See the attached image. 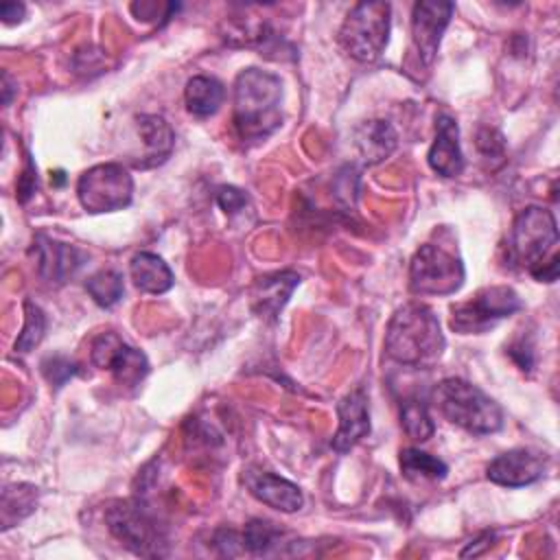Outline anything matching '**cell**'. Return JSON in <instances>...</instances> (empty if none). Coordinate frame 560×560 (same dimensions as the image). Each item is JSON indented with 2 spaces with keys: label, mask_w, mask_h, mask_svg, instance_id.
I'll return each instance as SVG.
<instances>
[{
  "label": "cell",
  "mask_w": 560,
  "mask_h": 560,
  "mask_svg": "<svg viewBox=\"0 0 560 560\" xmlns=\"http://www.w3.org/2000/svg\"><path fill=\"white\" fill-rule=\"evenodd\" d=\"M282 83L273 72L247 68L234 81V129L241 142L258 144L282 125Z\"/></svg>",
  "instance_id": "cell-1"
},
{
  "label": "cell",
  "mask_w": 560,
  "mask_h": 560,
  "mask_svg": "<svg viewBox=\"0 0 560 560\" xmlns=\"http://www.w3.org/2000/svg\"><path fill=\"white\" fill-rule=\"evenodd\" d=\"M444 346L438 315L418 302L402 304L385 330V352L400 365L431 368L440 361Z\"/></svg>",
  "instance_id": "cell-2"
},
{
  "label": "cell",
  "mask_w": 560,
  "mask_h": 560,
  "mask_svg": "<svg viewBox=\"0 0 560 560\" xmlns=\"http://www.w3.org/2000/svg\"><path fill=\"white\" fill-rule=\"evenodd\" d=\"M558 243V225L551 210L527 206L512 223L508 241V260L532 271Z\"/></svg>",
  "instance_id": "cell-5"
},
{
  "label": "cell",
  "mask_w": 560,
  "mask_h": 560,
  "mask_svg": "<svg viewBox=\"0 0 560 560\" xmlns=\"http://www.w3.org/2000/svg\"><path fill=\"white\" fill-rule=\"evenodd\" d=\"M138 131L144 140V155L140 162H136L138 168H149V166H158L162 164L175 144V133L171 129V125L155 114H140L136 118Z\"/></svg>",
  "instance_id": "cell-18"
},
{
  "label": "cell",
  "mask_w": 560,
  "mask_h": 560,
  "mask_svg": "<svg viewBox=\"0 0 560 560\" xmlns=\"http://www.w3.org/2000/svg\"><path fill=\"white\" fill-rule=\"evenodd\" d=\"M357 149L365 164H378L389 158L398 144V133L387 120H368L354 133Z\"/></svg>",
  "instance_id": "cell-19"
},
{
  "label": "cell",
  "mask_w": 560,
  "mask_h": 560,
  "mask_svg": "<svg viewBox=\"0 0 560 560\" xmlns=\"http://www.w3.org/2000/svg\"><path fill=\"white\" fill-rule=\"evenodd\" d=\"M400 424L405 429V433L416 440V442H424L435 433V424L431 413L427 411V407L420 400H405L400 407Z\"/></svg>",
  "instance_id": "cell-25"
},
{
  "label": "cell",
  "mask_w": 560,
  "mask_h": 560,
  "mask_svg": "<svg viewBox=\"0 0 560 560\" xmlns=\"http://www.w3.org/2000/svg\"><path fill=\"white\" fill-rule=\"evenodd\" d=\"M433 402L448 422L466 429L468 433L486 435L503 427L501 407L477 385L464 378L451 376L440 381L433 389Z\"/></svg>",
  "instance_id": "cell-3"
},
{
  "label": "cell",
  "mask_w": 560,
  "mask_h": 560,
  "mask_svg": "<svg viewBox=\"0 0 560 560\" xmlns=\"http://www.w3.org/2000/svg\"><path fill=\"white\" fill-rule=\"evenodd\" d=\"M35 186H37V177H35V166L31 164V160L26 162V168L20 177V184H18V197L20 201H26L33 192H35Z\"/></svg>",
  "instance_id": "cell-32"
},
{
  "label": "cell",
  "mask_w": 560,
  "mask_h": 560,
  "mask_svg": "<svg viewBox=\"0 0 560 560\" xmlns=\"http://www.w3.org/2000/svg\"><path fill=\"white\" fill-rule=\"evenodd\" d=\"M11 77H9V72H2V92H4V98H2V103L4 105H9L11 103Z\"/></svg>",
  "instance_id": "cell-36"
},
{
  "label": "cell",
  "mask_w": 560,
  "mask_h": 560,
  "mask_svg": "<svg viewBox=\"0 0 560 560\" xmlns=\"http://www.w3.org/2000/svg\"><path fill=\"white\" fill-rule=\"evenodd\" d=\"M92 363L101 370H109L118 385L136 387L149 374V361L144 352L125 343L116 332H101L92 341Z\"/></svg>",
  "instance_id": "cell-10"
},
{
  "label": "cell",
  "mask_w": 560,
  "mask_h": 560,
  "mask_svg": "<svg viewBox=\"0 0 560 560\" xmlns=\"http://www.w3.org/2000/svg\"><path fill=\"white\" fill-rule=\"evenodd\" d=\"M42 372L50 385L61 387L68 378H72L77 374V363H72L70 359H66L61 354H50L42 361Z\"/></svg>",
  "instance_id": "cell-28"
},
{
  "label": "cell",
  "mask_w": 560,
  "mask_h": 560,
  "mask_svg": "<svg viewBox=\"0 0 560 560\" xmlns=\"http://www.w3.org/2000/svg\"><path fill=\"white\" fill-rule=\"evenodd\" d=\"M109 532L138 556H162L164 534L138 501H116L105 510Z\"/></svg>",
  "instance_id": "cell-9"
},
{
  "label": "cell",
  "mask_w": 560,
  "mask_h": 560,
  "mask_svg": "<svg viewBox=\"0 0 560 560\" xmlns=\"http://www.w3.org/2000/svg\"><path fill=\"white\" fill-rule=\"evenodd\" d=\"M298 284L300 276L295 271H276L258 278L252 287L254 311L265 319H276Z\"/></svg>",
  "instance_id": "cell-17"
},
{
  "label": "cell",
  "mask_w": 560,
  "mask_h": 560,
  "mask_svg": "<svg viewBox=\"0 0 560 560\" xmlns=\"http://www.w3.org/2000/svg\"><path fill=\"white\" fill-rule=\"evenodd\" d=\"M77 197L83 210L92 214L122 210L131 203L133 179L122 164H116V162L96 164L79 177Z\"/></svg>",
  "instance_id": "cell-7"
},
{
  "label": "cell",
  "mask_w": 560,
  "mask_h": 560,
  "mask_svg": "<svg viewBox=\"0 0 560 560\" xmlns=\"http://www.w3.org/2000/svg\"><path fill=\"white\" fill-rule=\"evenodd\" d=\"M129 276L142 293L160 295L173 287L171 267L153 252H140L129 262Z\"/></svg>",
  "instance_id": "cell-20"
},
{
  "label": "cell",
  "mask_w": 560,
  "mask_h": 560,
  "mask_svg": "<svg viewBox=\"0 0 560 560\" xmlns=\"http://www.w3.org/2000/svg\"><path fill=\"white\" fill-rule=\"evenodd\" d=\"M243 481L252 497H256L260 503H265L273 510L291 514V512H298L304 503L300 488L293 481H289L276 472L252 466L245 470Z\"/></svg>",
  "instance_id": "cell-14"
},
{
  "label": "cell",
  "mask_w": 560,
  "mask_h": 560,
  "mask_svg": "<svg viewBox=\"0 0 560 560\" xmlns=\"http://www.w3.org/2000/svg\"><path fill=\"white\" fill-rule=\"evenodd\" d=\"M31 254L35 256L39 276L50 284H63L85 262V254L81 249L44 234L35 236Z\"/></svg>",
  "instance_id": "cell-12"
},
{
  "label": "cell",
  "mask_w": 560,
  "mask_h": 560,
  "mask_svg": "<svg viewBox=\"0 0 560 560\" xmlns=\"http://www.w3.org/2000/svg\"><path fill=\"white\" fill-rule=\"evenodd\" d=\"M212 542H214V547H217V551H219L221 556H238V553L245 551V547H243V536L236 534L234 529H225V527L219 529V532L214 534Z\"/></svg>",
  "instance_id": "cell-30"
},
{
  "label": "cell",
  "mask_w": 560,
  "mask_h": 560,
  "mask_svg": "<svg viewBox=\"0 0 560 560\" xmlns=\"http://www.w3.org/2000/svg\"><path fill=\"white\" fill-rule=\"evenodd\" d=\"M400 470L409 481H440L446 477L448 466L431 453L420 448H402L400 451Z\"/></svg>",
  "instance_id": "cell-22"
},
{
  "label": "cell",
  "mask_w": 560,
  "mask_h": 560,
  "mask_svg": "<svg viewBox=\"0 0 560 560\" xmlns=\"http://www.w3.org/2000/svg\"><path fill=\"white\" fill-rule=\"evenodd\" d=\"M46 315L31 300L24 302V326L15 339V352H31L44 337Z\"/></svg>",
  "instance_id": "cell-26"
},
{
  "label": "cell",
  "mask_w": 560,
  "mask_h": 560,
  "mask_svg": "<svg viewBox=\"0 0 560 560\" xmlns=\"http://www.w3.org/2000/svg\"><path fill=\"white\" fill-rule=\"evenodd\" d=\"M243 547L247 553L262 556L269 553L282 538V529L265 518H252L243 529Z\"/></svg>",
  "instance_id": "cell-24"
},
{
  "label": "cell",
  "mask_w": 560,
  "mask_h": 560,
  "mask_svg": "<svg viewBox=\"0 0 560 560\" xmlns=\"http://www.w3.org/2000/svg\"><path fill=\"white\" fill-rule=\"evenodd\" d=\"M477 147L483 158H501L503 155V136L497 129H481L477 133Z\"/></svg>",
  "instance_id": "cell-31"
},
{
  "label": "cell",
  "mask_w": 560,
  "mask_h": 560,
  "mask_svg": "<svg viewBox=\"0 0 560 560\" xmlns=\"http://www.w3.org/2000/svg\"><path fill=\"white\" fill-rule=\"evenodd\" d=\"M337 418H339V429L332 438V448L339 453H346L370 433L368 396L361 387L352 389L337 402Z\"/></svg>",
  "instance_id": "cell-16"
},
{
  "label": "cell",
  "mask_w": 560,
  "mask_h": 560,
  "mask_svg": "<svg viewBox=\"0 0 560 560\" xmlns=\"http://www.w3.org/2000/svg\"><path fill=\"white\" fill-rule=\"evenodd\" d=\"M512 359L521 365V370H529L534 365V357H532V348L525 346V341H518L510 348Z\"/></svg>",
  "instance_id": "cell-34"
},
{
  "label": "cell",
  "mask_w": 560,
  "mask_h": 560,
  "mask_svg": "<svg viewBox=\"0 0 560 560\" xmlns=\"http://www.w3.org/2000/svg\"><path fill=\"white\" fill-rule=\"evenodd\" d=\"M24 11H26V7L22 2H2L0 4V15H2L4 24L20 22L24 18Z\"/></svg>",
  "instance_id": "cell-33"
},
{
  "label": "cell",
  "mask_w": 560,
  "mask_h": 560,
  "mask_svg": "<svg viewBox=\"0 0 560 560\" xmlns=\"http://www.w3.org/2000/svg\"><path fill=\"white\" fill-rule=\"evenodd\" d=\"M85 291L98 306L112 308L114 304L120 302L125 293L122 276L116 269H101L85 280Z\"/></svg>",
  "instance_id": "cell-23"
},
{
  "label": "cell",
  "mask_w": 560,
  "mask_h": 560,
  "mask_svg": "<svg viewBox=\"0 0 560 560\" xmlns=\"http://www.w3.org/2000/svg\"><path fill=\"white\" fill-rule=\"evenodd\" d=\"M545 455L534 453L529 448H512L501 455H497L488 468L486 475L492 483L505 486V488H523L534 481H538L545 472Z\"/></svg>",
  "instance_id": "cell-13"
},
{
  "label": "cell",
  "mask_w": 560,
  "mask_h": 560,
  "mask_svg": "<svg viewBox=\"0 0 560 560\" xmlns=\"http://www.w3.org/2000/svg\"><path fill=\"white\" fill-rule=\"evenodd\" d=\"M462 258L435 243L416 249L409 262V291L413 295H451L464 284Z\"/></svg>",
  "instance_id": "cell-6"
},
{
  "label": "cell",
  "mask_w": 560,
  "mask_h": 560,
  "mask_svg": "<svg viewBox=\"0 0 560 560\" xmlns=\"http://www.w3.org/2000/svg\"><path fill=\"white\" fill-rule=\"evenodd\" d=\"M35 490L33 486L28 483H13V486H7L2 490V518L18 505V512H20V518L31 514L33 508H35Z\"/></svg>",
  "instance_id": "cell-27"
},
{
  "label": "cell",
  "mask_w": 560,
  "mask_h": 560,
  "mask_svg": "<svg viewBox=\"0 0 560 560\" xmlns=\"http://www.w3.org/2000/svg\"><path fill=\"white\" fill-rule=\"evenodd\" d=\"M223 98H225V90H223L221 81H217L214 77H206V74L192 77L184 90L186 109L199 118L212 116L221 107Z\"/></svg>",
  "instance_id": "cell-21"
},
{
  "label": "cell",
  "mask_w": 560,
  "mask_h": 560,
  "mask_svg": "<svg viewBox=\"0 0 560 560\" xmlns=\"http://www.w3.org/2000/svg\"><path fill=\"white\" fill-rule=\"evenodd\" d=\"M455 4L444 0H422L413 4L411 11V42L413 50L418 52V59L424 66H431V61L438 55L442 35L453 18Z\"/></svg>",
  "instance_id": "cell-11"
},
{
  "label": "cell",
  "mask_w": 560,
  "mask_h": 560,
  "mask_svg": "<svg viewBox=\"0 0 560 560\" xmlns=\"http://www.w3.org/2000/svg\"><path fill=\"white\" fill-rule=\"evenodd\" d=\"M427 162L442 177H457L464 171V153L459 147V127L453 116L438 114L435 138L427 153Z\"/></svg>",
  "instance_id": "cell-15"
},
{
  "label": "cell",
  "mask_w": 560,
  "mask_h": 560,
  "mask_svg": "<svg viewBox=\"0 0 560 560\" xmlns=\"http://www.w3.org/2000/svg\"><path fill=\"white\" fill-rule=\"evenodd\" d=\"M521 306L523 302L512 287H486L451 308V328L462 335L486 332L497 322L521 311Z\"/></svg>",
  "instance_id": "cell-8"
},
{
  "label": "cell",
  "mask_w": 560,
  "mask_h": 560,
  "mask_svg": "<svg viewBox=\"0 0 560 560\" xmlns=\"http://www.w3.org/2000/svg\"><path fill=\"white\" fill-rule=\"evenodd\" d=\"M389 26L392 7L387 2H359L348 11L339 28V44L352 59L370 63L385 50Z\"/></svg>",
  "instance_id": "cell-4"
},
{
  "label": "cell",
  "mask_w": 560,
  "mask_h": 560,
  "mask_svg": "<svg viewBox=\"0 0 560 560\" xmlns=\"http://www.w3.org/2000/svg\"><path fill=\"white\" fill-rule=\"evenodd\" d=\"M217 203L221 206L223 212L234 214V212H238V210L245 208L247 195H245L241 188H236V186H221V188L217 190Z\"/></svg>",
  "instance_id": "cell-29"
},
{
  "label": "cell",
  "mask_w": 560,
  "mask_h": 560,
  "mask_svg": "<svg viewBox=\"0 0 560 560\" xmlns=\"http://www.w3.org/2000/svg\"><path fill=\"white\" fill-rule=\"evenodd\" d=\"M492 538H494V534H492V532H483L475 542H470V547H468V549H464V551H462V556H479V553H483L486 549H490Z\"/></svg>",
  "instance_id": "cell-35"
}]
</instances>
